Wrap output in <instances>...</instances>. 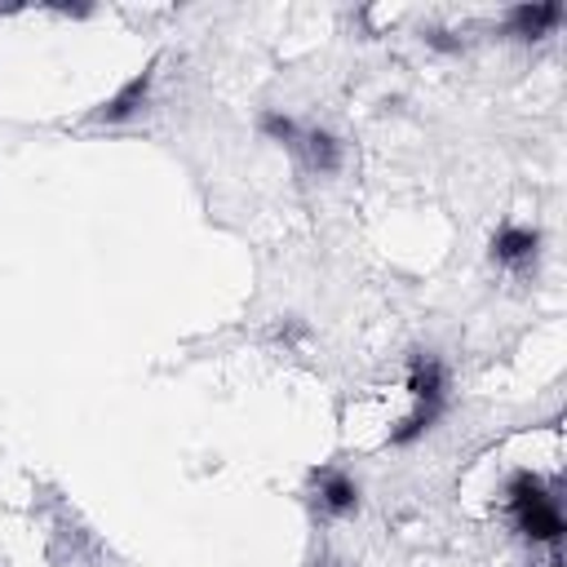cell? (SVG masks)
<instances>
[{
	"label": "cell",
	"instance_id": "1",
	"mask_svg": "<svg viewBox=\"0 0 567 567\" xmlns=\"http://www.w3.org/2000/svg\"><path fill=\"white\" fill-rule=\"evenodd\" d=\"M408 390H412L416 408H412V416H403L390 430L394 447H408L412 439H421L443 416V408H447V368H443V359L430 354V350H412V359H408Z\"/></svg>",
	"mask_w": 567,
	"mask_h": 567
},
{
	"label": "cell",
	"instance_id": "2",
	"mask_svg": "<svg viewBox=\"0 0 567 567\" xmlns=\"http://www.w3.org/2000/svg\"><path fill=\"white\" fill-rule=\"evenodd\" d=\"M505 496H509L514 527L527 540H536V545H558L563 540V509H558V496L545 487V478H536V474L523 470V474L509 478Z\"/></svg>",
	"mask_w": 567,
	"mask_h": 567
},
{
	"label": "cell",
	"instance_id": "3",
	"mask_svg": "<svg viewBox=\"0 0 567 567\" xmlns=\"http://www.w3.org/2000/svg\"><path fill=\"white\" fill-rule=\"evenodd\" d=\"M540 248V235L532 226H501L492 235V261L496 266H509V270H523Z\"/></svg>",
	"mask_w": 567,
	"mask_h": 567
},
{
	"label": "cell",
	"instance_id": "4",
	"mask_svg": "<svg viewBox=\"0 0 567 567\" xmlns=\"http://www.w3.org/2000/svg\"><path fill=\"white\" fill-rule=\"evenodd\" d=\"M315 496H319V509L332 514V518H346L359 509V483L341 470H323L315 474Z\"/></svg>",
	"mask_w": 567,
	"mask_h": 567
},
{
	"label": "cell",
	"instance_id": "5",
	"mask_svg": "<svg viewBox=\"0 0 567 567\" xmlns=\"http://www.w3.org/2000/svg\"><path fill=\"white\" fill-rule=\"evenodd\" d=\"M292 151H297V155L306 159V168L319 173V177H328V173L341 168V142H337L332 133H323V128H301V137H297Z\"/></svg>",
	"mask_w": 567,
	"mask_h": 567
},
{
	"label": "cell",
	"instance_id": "6",
	"mask_svg": "<svg viewBox=\"0 0 567 567\" xmlns=\"http://www.w3.org/2000/svg\"><path fill=\"white\" fill-rule=\"evenodd\" d=\"M558 22H563V4H554V0L509 9V31L523 35V40H540V35H549Z\"/></svg>",
	"mask_w": 567,
	"mask_h": 567
},
{
	"label": "cell",
	"instance_id": "7",
	"mask_svg": "<svg viewBox=\"0 0 567 567\" xmlns=\"http://www.w3.org/2000/svg\"><path fill=\"white\" fill-rule=\"evenodd\" d=\"M146 93H151V71H137L111 102H102V111L93 115V120H106V124H120V120H128V115H137L142 111V102H146Z\"/></svg>",
	"mask_w": 567,
	"mask_h": 567
},
{
	"label": "cell",
	"instance_id": "8",
	"mask_svg": "<svg viewBox=\"0 0 567 567\" xmlns=\"http://www.w3.org/2000/svg\"><path fill=\"white\" fill-rule=\"evenodd\" d=\"M261 133H270V137H275V142H284V146H297V137H301V124H297L292 115L266 111V115H261Z\"/></svg>",
	"mask_w": 567,
	"mask_h": 567
}]
</instances>
